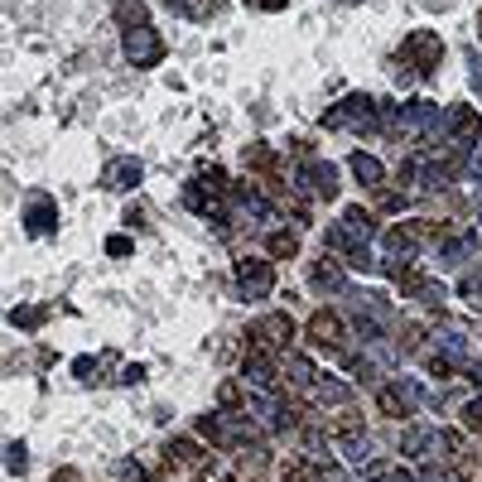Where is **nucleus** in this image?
<instances>
[{"instance_id":"f257e3e1","label":"nucleus","mask_w":482,"mask_h":482,"mask_svg":"<svg viewBox=\"0 0 482 482\" xmlns=\"http://www.w3.org/2000/svg\"><path fill=\"white\" fill-rule=\"evenodd\" d=\"M227 198H232V184L222 169H198V179L184 184V203L193 208V213H227Z\"/></svg>"},{"instance_id":"f03ea898","label":"nucleus","mask_w":482,"mask_h":482,"mask_svg":"<svg viewBox=\"0 0 482 482\" xmlns=\"http://www.w3.org/2000/svg\"><path fill=\"white\" fill-rule=\"evenodd\" d=\"M376 107H381V102L376 97H367V92H352V97L343 102V107H333L323 116V126L328 131H376Z\"/></svg>"},{"instance_id":"7ed1b4c3","label":"nucleus","mask_w":482,"mask_h":482,"mask_svg":"<svg viewBox=\"0 0 482 482\" xmlns=\"http://www.w3.org/2000/svg\"><path fill=\"white\" fill-rule=\"evenodd\" d=\"M444 135H449V155L453 159H468L482 140V121L473 107H449L444 111Z\"/></svg>"},{"instance_id":"20e7f679","label":"nucleus","mask_w":482,"mask_h":482,"mask_svg":"<svg viewBox=\"0 0 482 482\" xmlns=\"http://www.w3.org/2000/svg\"><path fill=\"white\" fill-rule=\"evenodd\" d=\"M304 333H309V343H314V347L333 352L338 362L347 357V319H343V314H333V309H319V314L309 319V328H304Z\"/></svg>"},{"instance_id":"39448f33","label":"nucleus","mask_w":482,"mask_h":482,"mask_svg":"<svg viewBox=\"0 0 482 482\" xmlns=\"http://www.w3.org/2000/svg\"><path fill=\"white\" fill-rule=\"evenodd\" d=\"M401 58H405L410 68H415V78H429L434 68L444 63V44H439V34H429V29L410 34L405 49H401Z\"/></svg>"},{"instance_id":"423d86ee","label":"nucleus","mask_w":482,"mask_h":482,"mask_svg":"<svg viewBox=\"0 0 482 482\" xmlns=\"http://www.w3.org/2000/svg\"><path fill=\"white\" fill-rule=\"evenodd\" d=\"M237 295L241 299H266L270 290H275V261H261V256H246L237 261Z\"/></svg>"},{"instance_id":"0eeeda50","label":"nucleus","mask_w":482,"mask_h":482,"mask_svg":"<svg viewBox=\"0 0 482 482\" xmlns=\"http://www.w3.org/2000/svg\"><path fill=\"white\" fill-rule=\"evenodd\" d=\"M376 396H381L376 405H381L386 420H410L420 410V396H425V391H420V381H391V386H381Z\"/></svg>"},{"instance_id":"6e6552de","label":"nucleus","mask_w":482,"mask_h":482,"mask_svg":"<svg viewBox=\"0 0 482 482\" xmlns=\"http://www.w3.org/2000/svg\"><path fill=\"white\" fill-rule=\"evenodd\" d=\"M290 338H295V319H290V314H261V319L251 323V343L266 347V352H285Z\"/></svg>"},{"instance_id":"1a4fd4ad","label":"nucleus","mask_w":482,"mask_h":482,"mask_svg":"<svg viewBox=\"0 0 482 482\" xmlns=\"http://www.w3.org/2000/svg\"><path fill=\"white\" fill-rule=\"evenodd\" d=\"M126 58H131L135 68H155V63H164V39L150 25L126 29Z\"/></svg>"},{"instance_id":"9d476101","label":"nucleus","mask_w":482,"mask_h":482,"mask_svg":"<svg viewBox=\"0 0 482 482\" xmlns=\"http://www.w3.org/2000/svg\"><path fill=\"white\" fill-rule=\"evenodd\" d=\"M208 458H203V449H198L193 439H169L164 444V473L169 478H184V468L188 473H208Z\"/></svg>"},{"instance_id":"9b49d317","label":"nucleus","mask_w":482,"mask_h":482,"mask_svg":"<svg viewBox=\"0 0 482 482\" xmlns=\"http://www.w3.org/2000/svg\"><path fill=\"white\" fill-rule=\"evenodd\" d=\"M58 227V203L49 193H29V208H25V232L29 237H49Z\"/></svg>"},{"instance_id":"f8f14e48","label":"nucleus","mask_w":482,"mask_h":482,"mask_svg":"<svg viewBox=\"0 0 482 482\" xmlns=\"http://www.w3.org/2000/svg\"><path fill=\"white\" fill-rule=\"evenodd\" d=\"M309 285L319 290V295H343V290H347V275H343V266H338L333 256H319V261L309 266Z\"/></svg>"},{"instance_id":"ddd939ff","label":"nucleus","mask_w":482,"mask_h":482,"mask_svg":"<svg viewBox=\"0 0 482 482\" xmlns=\"http://www.w3.org/2000/svg\"><path fill=\"white\" fill-rule=\"evenodd\" d=\"M347 164H352V174H357V184H362V188H372V193L386 184V164L376 159V155H367V150H357V155H352Z\"/></svg>"},{"instance_id":"4468645a","label":"nucleus","mask_w":482,"mask_h":482,"mask_svg":"<svg viewBox=\"0 0 482 482\" xmlns=\"http://www.w3.org/2000/svg\"><path fill=\"white\" fill-rule=\"evenodd\" d=\"M140 179H145V164L140 159H116L107 174H102V184L107 188H135Z\"/></svg>"},{"instance_id":"2eb2a0df","label":"nucleus","mask_w":482,"mask_h":482,"mask_svg":"<svg viewBox=\"0 0 482 482\" xmlns=\"http://www.w3.org/2000/svg\"><path fill=\"white\" fill-rule=\"evenodd\" d=\"M309 396H314V401H323V405H352V391H347V381H338V376H319Z\"/></svg>"},{"instance_id":"dca6fc26","label":"nucleus","mask_w":482,"mask_h":482,"mask_svg":"<svg viewBox=\"0 0 482 482\" xmlns=\"http://www.w3.org/2000/svg\"><path fill=\"white\" fill-rule=\"evenodd\" d=\"M266 251H270V261H285V256L299 251V237L290 227H280V232H270V237H266Z\"/></svg>"},{"instance_id":"f3484780","label":"nucleus","mask_w":482,"mask_h":482,"mask_svg":"<svg viewBox=\"0 0 482 482\" xmlns=\"http://www.w3.org/2000/svg\"><path fill=\"white\" fill-rule=\"evenodd\" d=\"M169 5H179V15H188V20H213L217 10H222V0H169Z\"/></svg>"},{"instance_id":"a211bd4d","label":"nucleus","mask_w":482,"mask_h":482,"mask_svg":"<svg viewBox=\"0 0 482 482\" xmlns=\"http://www.w3.org/2000/svg\"><path fill=\"white\" fill-rule=\"evenodd\" d=\"M429 444H434V439H429V429H425V425H410V429L401 434V449H405L410 458H425V453H429Z\"/></svg>"},{"instance_id":"6ab92c4d","label":"nucleus","mask_w":482,"mask_h":482,"mask_svg":"<svg viewBox=\"0 0 482 482\" xmlns=\"http://www.w3.org/2000/svg\"><path fill=\"white\" fill-rule=\"evenodd\" d=\"M44 319H49V309H44V304H20V309L10 314V323H15V328H39Z\"/></svg>"},{"instance_id":"aec40b11","label":"nucleus","mask_w":482,"mask_h":482,"mask_svg":"<svg viewBox=\"0 0 482 482\" xmlns=\"http://www.w3.org/2000/svg\"><path fill=\"white\" fill-rule=\"evenodd\" d=\"M116 20H121V29H140V25H150V15H145V5H140V0H126V5L116 10Z\"/></svg>"},{"instance_id":"412c9836","label":"nucleus","mask_w":482,"mask_h":482,"mask_svg":"<svg viewBox=\"0 0 482 482\" xmlns=\"http://www.w3.org/2000/svg\"><path fill=\"white\" fill-rule=\"evenodd\" d=\"M376 213H405V193H396V188H376Z\"/></svg>"},{"instance_id":"4be33fe9","label":"nucleus","mask_w":482,"mask_h":482,"mask_svg":"<svg viewBox=\"0 0 482 482\" xmlns=\"http://www.w3.org/2000/svg\"><path fill=\"white\" fill-rule=\"evenodd\" d=\"M25 463H29V449L20 439H10V449H5V473H25Z\"/></svg>"},{"instance_id":"5701e85b","label":"nucleus","mask_w":482,"mask_h":482,"mask_svg":"<svg viewBox=\"0 0 482 482\" xmlns=\"http://www.w3.org/2000/svg\"><path fill=\"white\" fill-rule=\"evenodd\" d=\"M458 295L473 304V309H482V275H463L458 280Z\"/></svg>"},{"instance_id":"b1692460","label":"nucleus","mask_w":482,"mask_h":482,"mask_svg":"<svg viewBox=\"0 0 482 482\" xmlns=\"http://www.w3.org/2000/svg\"><path fill=\"white\" fill-rule=\"evenodd\" d=\"M285 482H323V478H319V468H314V463H290Z\"/></svg>"},{"instance_id":"393cba45","label":"nucleus","mask_w":482,"mask_h":482,"mask_svg":"<svg viewBox=\"0 0 482 482\" xmlns=\"http://www.w3.org/2000/svg\"><path fill=\"white\" fill-rule=\"evenodd\" d=\"M116 478H121V482H150L145 473H140V463H135V458H126V463L116 468Z\"/></svg>"},{"instance_id":"a878e982","label":"nucleus","mask_w":482,"mask_h":482,"mask_svg":"<svg viewBox=\"0 0 482 482\" xmlns=\"http://www.w3.org/2000/svg\"><path fill=\"white\" fill-rule=\"evenodd\" d=\"M463 425H473V429L482 425V396H478V401H473V405L463 410Z\"/></svg>"},{"instance_id":"bb28decb","label":"nucleus","mask_w":482,"mask_h":482,"mask_svg":"<svg viewBox=\"0 0 482 482\" xmlns=\"http://www.w3.org/2000/svg\"><path fill=\"white\" fill-rule=\"evenodd\" d=\"M78 376H82V381H92V376H97V362H92V357H78V367H73Z\"/></svg>"},{"instance_id":"cd10ccee","label":"nucleus","mask_w":482,"mask_h":482,"mask_svg":"<svg viewBox=\"0 0 482 482\" xmlns=\"http://www.w3.org/2000/svg\"><path fill=\"white\" fill-rule=\"evenodd\" d=\"M107 251H111V256H131V237H111Z\"/></svg>"},{"instance_id":"c85d7f7f","label":"nucleus","mask_w":482,"mask_h":482,"mask_svg":"<svg viewBox=\"0 0 482 482\" xmlns=\"http://www.w3.org/2000/svg\"><path fill=\"white\" fill-rule=\"evenodd\" d=\"M468 73H473V87L482 92V58L478 53H468Z\"/></svg>"},{"instance_id":"c756f323","label":"nucleus","mask_w":482,"mask_h":482,"mask_svg":"<svg viewBox=\"0 0 482 482\" xmlns=\"http://www.w3.org/2000/svg\"><path fill=\"white\" fill-rule=\"evenodd\" d=\"M246 5H251V10H285L290 0H246Z\"/></svg>"},{"instance_id":"7c9ffc66","label":"nucleus","mask_w":482,"mask_h":482,"mask_svg":"<svg viewBox=\"0 0 482 482\" xmlns=\"http://www.w3.org/2000/svg\"><path fill=\"white\" fill-rule=\"evenodd\" d=\"M468 381L482 386V357H478V362H468Z\"/></svg>"},{"instance_id":"2f4dec72","label":"nucleus","mask_w":482,"mask_h":482,"mask_svg":"<svg viewBox=\"0 0 482 482\" xmlns=\"http://www.w3.org/2000/svg\"><path fill=\"white\" fill-rule=\"evenodd\" d=\"M386 482H415V478H410L405 468H391V473H386Z\"/></svg>"},{"instance_id":"473e14b6","label":"nucleus","mask_w":482,"mask_h":482,"mask_svg":"<svg viewBox=\"0 0 482 482\" xmlns=\"http://www.w3.org/2000/svg\"><path fill=\"white\" fill-rule=\"evenodd\" d=\"M53 482H82V478H78V473H73V468H68V473H58V478H53Z\"/></svg>"},{"instance_id":"72a5a7b5","label":"nucleus","mask_w":482,"mask_h":482,"mask_svg":"<svg viewBox=\"0 0 482 482\" xmlns=\"http://www.w3.org/2000/svg\"><path fill=\"white\" fill-rule=\"evenodd\" d=\"M478 34H482V15H478Z\"/></svg>"},{"instance_id":"f704fd0d","label":"nucleus","mask_w":482,"mask_h":482,"mask_svg":"<svg viewBox=\"0 0 482 482\" xmlns=\"http://www.w3.org/2000/svg\"><path fill=\"white\" fill-rule=\"evenodd\" d=\"M367 482H376V478H367Z\"/></svg>"}]
</instances>
